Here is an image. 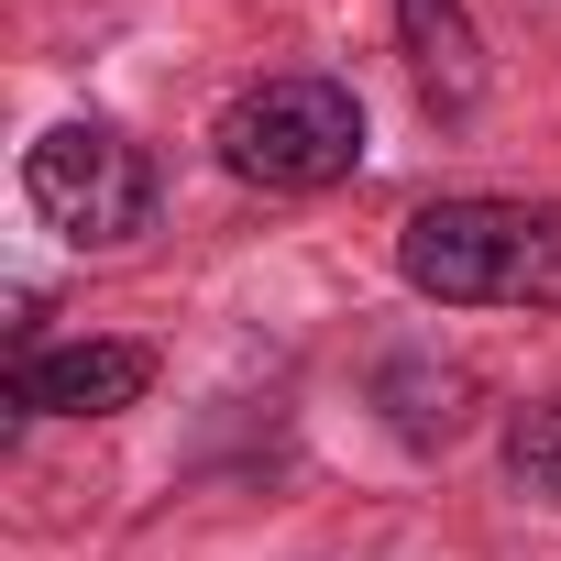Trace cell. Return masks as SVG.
Masks as SVG:
<instances>
[{"mask_svg": "<svg viewBox=\"0 0 561 561\" xmlns=\"http://www.w3.org/2000/svg\"><path fill=\"white\" fill-rule=\"evenodd\" d=\"M397 264L440 309H561V220L517 198H430L397 231Z\"/></svg>", "mask_w": 561, "mask_h": 561, "instance_id": "cell-1", "label": "cell"}, {"mask_svg": "<svg viewBox=\"0 0 561 561\" xmlns=\"http://www.w3.org/2000/svg\"><path fill=\"white\" fill-rule=\"evenodd\" d=\"M220 165L242 187H287V198L342 187L364 165V100L342 78H264L220 111Z\"/></svg>", "mask_w": 561, "mask_h": 561, "instance_id": "cell-2", "label": "cell"}, {"mask_svg": "<svg viewBox=\"0 0 561 561\" xmlns=\"http://www.w3.org/2000/svg\"><path fill=\"white\" fill-rule=\"evenodd\" d=\"M23 198H34V220L45 231H67V242H133L144 220H154V165H144V144L133 133H111V122H56L34 154H23Z\"/></svg>", "mask_w": 561, "mask_h": 561, "instance_id": "cell-3", "label": "cell"}, {"mask_svg": "<svg viewBox=\"0 0 561 561\" xmlns=\"http://www.w3.org/2000/svg\"><path fill=\"white\" fill-rule=\"evenodd\" d=\"M154 386V353L144 342H56V353H23L12 364V408L23 419H111Z\"/></svg>", "mask_w": 561, "mask_h": 561, "instance_id": "cell-4", "label": "cell"}, {"mask_svg": "<svg viewBox=\"0 0 561 561\" xmlns=\"http://www.w3.org/2000/svg\"><path fill=\"white\" fill-rule=\"evenodd\" d=\"M397 34H408V67L440 111H473L484 100V45H473V12L462 0H397Z\"/></svg>", "mask_w": 561, "mask_h": 561, "instance_id": "cell-5", "label": "cell"}, {"mask_svg": "<svg viewBox=\"0 0 561 561\" xmlns=\"http://www.w3.org/2000/svg\"><path fill=\"white\" fill-rule=\"evenodd\" d=\"M375 397H386L397 440H419V451H430V440H451V430L473 419V375H462V364H386V386H375Z\"/></svg>", "mask_w": 561, "mask_h": 561, "instance_id": "cell-6", "label": "cell"}, {"mask_svg": "<svg viewBox=\"0 0 561 561\" xmlns=\"http://www.w3.org/2000/svg\"><path fill=\"white\" fill-rule=\"evenodd\" d=\"M506 473H517L528 495H550V506H561V397L517 408V430H506Z\"/></svg>", "mask_w": 561, "mask_h": 561, "instance_id": "cell-7", "label": "cell"}]
</instances>
